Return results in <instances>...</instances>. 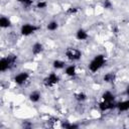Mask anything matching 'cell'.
Segmentation results:
<instances>
[{
    "mask_svg": "<svg viewBox=\"0 0 129 129\" xmlns=\"http://www.w3.org/2000/svg\"><path fill=\"white\" fill-rule=\"evenodd\" d=\"M107 62V59H106V56L105 54L103 53H98L96 54L89 62L88 64V70L92 73V74H95L97 72H99Z\"/></svg>",
    "mask_w": 129,
    "mask_h": 129,
    "instance_id": "cell-1",
    "label": "cell"
},
{
    "mask_svg": "<svg viewBox=\"0 0 129 129\" xmlns=\"http://www.w3.org/2000/svg\"><path fill=\"white\" fill-rule=\"evenodd\" d=\"M64 56L68 60L72 61V62H75V61H78L81 59L82 57V51L77 48V47H67L66 50H64Z\"/></svg>",
    "mask_w": 129,
    "mask_h": 129,
    "instance_id": "cell-2",
    "label": "cell"
},
{
    "mask_svg": "<svg viewBox=\"0 0 129 129\" xmlns=\"http://www.w3.org/2000/svg\"><path fill=\"white\" fill-rule=\"evenodd\" d=\"M59 81H60V78H59L58 74L55 72H50L48 75H46L43 78L42 84L45 88H52L55 85H57Z\"/></svg>",
    "mask_w": 129,
    "mask_h": 129,
    "instance_id": "cell-3",
    "label": "cell"
},
{
    "mask_svg": "<svg viewBox=\"0 0 129 129\" xmlns=\"http://www.w3.org/2000/svg\"><path fill=\"white\" fill-rule=\"evenodd\" d=\"M40 29L39 26H37L36 24H33V23H23L21 26H20V34L23 35V36H30L32 35L33 33H35L36 31H38Z\"/></svg>",
    "mask_w": 129,
    "mask_h": 129,
    "instance_id": "cell-4",
    "label": "cell"
},
{
    "mask_svg": "<svg viewBox=\"0 0 129 129\" xmlns=\"http://www.w3.org/2000/svg\"><path fill=\"white\" fill-rule=\"evenodd\" d=\"M29 78H30L29 73L22 71V72L17 73V74L13 77V82L15 83V85L21 87V86H23V85L26 84V82L29 80Z\"/></svg>",
    "mask_w": 129,
    "mask_h": 129,
    "instance_id": "cell-5",
    "label": "cell"
},
{
    "mask_svg": "<svg viewBox=\"0 0 129 129\" xmlns=\"http://www.w3.org/2000/svg\"><path fill=\"white\" fill-rule=\"evenodd\" d=\"M98 108L101 112H108L113 109H116V102H108V101L101 100L98 103Z\"/></svg>",
    "mask_w": 129,
    "mask_h": 129,
    "instance_id": "cell-6",
    "label": "cell"
},
{
    "mask_svg": "<svg viewBox=\"0 0 129 129\" xmlns=\"http://www.w3.org/2000/svg\"><path fill=\"white\" fill-rule=\"evenodd\" d=\"M75 37H76L77 40L85 41V40H87V39L89 38V32H88L85 28L80 27V28H78V29L76 30V32H75Z\"/></svg>",
    "mask_w": 129,
    "mask_h": 129,
    "instance_id": "cell-7",
    "label": "cell"
},
{
    "mask_svg": "<svg viewBox=\"0 0 129 129\" xmlns=\"http://www.w3.org/2000/svg\"><path fill=\"white\" fill-rule=\"evenodd\" d=\"M43 50H44V46L40 41H35L32 43V45H31V54L32 55H34V56L39 55L43 52Z\"/></svg>",
    "mask_w": 129,
    "mask_h": 129,
    "instance_id": "cell-8",
    "label": "cell"
},
{
    "mask_svg": "<svg viewBox=\"0 0 129 129\" xmlns=\"http://www.w3.org/2000/svg\"><path fill=\"white\" fill-rule=\"evenodd\" d=\"M63 73H64L66 76H68L70 78H74L78 74V67L75 63L67 64V67L63 69Z\"/></svg>",
    "mask_w": 129,
    "mask_h": 129,
    "instance_id": "cell-9",
    "label": "cell"
},
{
    "mask_svg": "<svg viewBox=\"0 0 129 129\" xmlns=\"http://www.w3.org/2000/svg\"><path fill=\"white\" fill-rule=\"evenodd\" d=\"M116 109L118 112L123 113V112H127L129 111V98L126 100H123L121 102L116 103Z\"/></svg>",
    "mask_w": 129,
    "mask_h": 129,
    "instance_id": "cell-10",
    "label": "cell"
},
{
    "mask_svg": "<svg viewBox=\"0 0 129 129\" xmlns=\"http://www.w3.org/2000/svg\"><path fill=\"white\" fill-rule=\"evenodd\" d=\"M28 100L31 102V103H38L40 100H41V93L39 91H31L29 94H28Z\"/></svg>",
    "mask_w": 129,
    "mask_h": 129,
    "instance_id": "cell-11",
    "label": "cell"
},
{
    "mask_svg": "<svg viewBox=\"0 0 129 129\" xmlns=\"http://www.w3.org/2000/svg\"><path fill=\"white\" fill-rule=\"evenodd\" d=\"M11 26H12V22L9 17H7V16L0 17V27L2 29H7V28H10Z\"/></svg>",
    "mask_w": 129,
    "mask_h": 129,
    "instance_id": "cell-12",
    "label": "cell"
},
{
    "mask_svg": "<svg viewBox=\"0 0 129 129\" xmlns=\"http://www.w3.org/2000/svg\"><path fill=\"white\" fill-rule=\"evenodd\" d=\"M51 66H52L53 70H55V71H60V70H63V69L67 67V63H66L64 60L56 58V59H54V60L52 61Z\"/></svg>",
    "mask_w": 129,
    "mask_h": 129,
    "instance_id": "cell-13",
    "label": "cell"
},
{
    "mask_svg": "<svg viewBox=\"0 0 129 129\" xmlns=\"http://www.w3.org/2000/svg\"><path fill=\"white\" fill-rule=\"evenodd\" d=\"M8 70H11V67L9 64V61H8L7 57L6 56H3L0 59V72L1 73H5Z\"/></svg>",
    "mask_w": 129,
    "mask_h": 129,
    "instance_id": "cell-14",
    "label": "cell"
},
{
    "mask_svg": "<svg viewBox=\"0 0 129 129\" xmlns=\"http://www.w3.org/2000/svg\"><path fill=\"white\" fill-rule=\"evenodd\" d=\"M102 100L108 101V102H115V94L111 91H105L101 95Z\"/></svg>",
    "mask_w": 129,
    "mask_h": 129,
    "instance_id": "cell-15",
    "label": "cell"
},
{
    "mask_svg": "<svg viewBox=\"0 0 129 129\" xmlns=\"http://www.w3.org/2000/svg\"><path fill=\"white\" fill-rule=\"evenodd\" d=\"M58 27H59V23H58V21H56V20H50V21H48L47 24H46V29H47L48 31H50V32L56 31V30L58 29Z\"/></svg>",
    "mask_w": 129,
    "mask_h": 129,
    "instance_id": "cell-16",
    "label": "cell"
},
{
    "mask_svg": "<svg viewBox=\"0 0 129 129\" xmlns=\"http://www.w3.org/2000/svg\"><path fill=\"white\" fill-rule=\"evenodd\" d=\"M115 79H116V76H115V74H114L113 72L106 73V74L103 76V81H104L105 83H108V84L113 83V82L115 81Z\"/></svg>",
    "mask_w": 129,
    "mask_h": 129,
    "instance_id": "cell-17",
    "label": "cell"
},
{
    "mask_svg": "<svg viewBox=\"0 0 129 129\" xmlns=\"http://www.w3.org/2000/svg\"><path fill=\"white\" fill-rule=\"evenodd\" d=\"M74 98H75V100L78 101L79 103H83V102H85V101L88 99V96H87V94L84 93V92H78V93H76V94L74 95Z\"/></svg>",
    "mask_w": 129,
    "mask_h": 129,
    "instance_id": "cell-18",
    "label": "cell"
},
{
    "mask_svg": "<svg viewBox=\"0 0 129 129\" xmlns=\"http://www.w3.org/2000/svg\"><path fill=\"white\" fill-rule=\"evenodd\" d=\"M60 126L62 128H64V129H76V128H79V124L73 123V122H70V121H61Z\"/></svg>",
    "mask_w": 129,
    "mask_h": 129,
    "instance_id": "cell-19",
    "label": "cell"
},
{
    "mask_svg": "<svg viewBox=\"0 0 129 129\" xmlns=\"http://www.w3.org/2000/svg\"><path fill=\"white\" fill-rule=\"evenodd\" d=\"M19 4H21V5H23L24 7H30V6H32L33 5V3H34V0H16Z\"/></svg>",
    "mask_w": 129,
    "mask_h": 129,
    "instance_id": "cell-20",
    "label": "cell"
},
{
    "mask_svg": "<svg viewBox=\"0 0 129 129\" xmlns=\"http://www.w3.org/2000/svg\"><path fill=\"white\" fill-rule=\"evenodd\" d=\"M37 9H45L47 7V2L45 0H38L35 4Z\"/></svg>",
    "mask_w": 129,
    "mask_h": 129,
    "instance_id": "cell-21",
    "label": "cell"
},
{
    "mask_svg": "<svg viewBox=\"0 0 129 129\" xmlns=\"http://www.w3.org/2000/svg\"><path fill=\"white\" fill-rule=\"evenodd\" d=\"M79 7H70V8H68V10H67V14H69V15H75V14H77L78 12H79Z\"/></svg>",
    "mask_w": 129,
    "mask_h": 129,
    "instance_id": "cell-22",
    "label": "cell"
},
{
    "mask_svg": "<svg viewBox=\"0 0 129 129\" xmlns=\"http://www.w3.org/2000/svg\"><path fill=\"white\" fill-rule=\"evenodd\" d=\"M112 7V2L110 0H105L104 1V8L105 9H110Z\"/></svg>",
    "mask_w": 129,
    "mask_h": 129,
    "instance_id": "cell-23",
    "label": "cell"
},
{
    "mask_svg": "<svg viewBox=\"0 0 129 129\" xmlns=\"http://www.w3.org/2000/svg\"><path fill=\"white\" fill-rule=\"evenodd\" d=\"M125 95L127 96V98H129V84L126 86L125 88Z\"/></svg>",
    "mask_w": 129,
    "mask_h": 129,
    "instance_id": "cell-24",
    "label": "cell"
},
{
    "mask_svg": "<svg viewBox=\"0 0 129 129\" xmlns=\"http://www.w3.org/2000/svg\"><path fill=\"white\" fill-rule=\"evenodd\" d=\"M37 1H38V0H37Z\"/></svg>",
    "mask_w": 129,
    "mask_h": 129,
    "instance_id": "cell-25",
    "label": "cell"
}]
</instances>
